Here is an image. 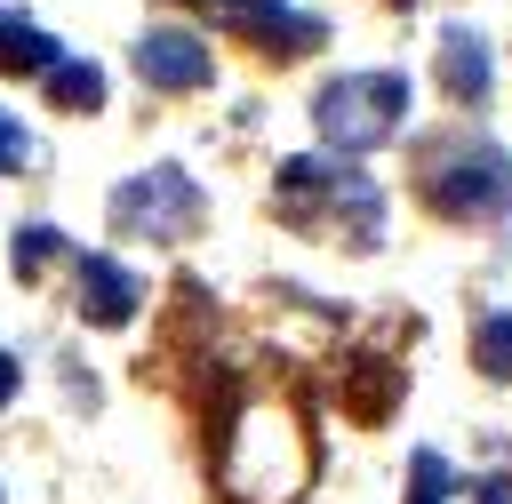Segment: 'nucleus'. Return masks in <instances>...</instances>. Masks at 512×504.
Listing matches in <instances>:
<instances>
[{
    "label": "nucleus",
    "mask_w": 512,
    "mask_h": 504,
    "mask_svg": "<svg viewBox=\"0 0 512 504\" xmlns=\"http://www.w3.org/2000/svg\"><path fill=\"white\" fill-rule=\"evenodd\" d=\"M208 456H216V488H224L232 504H288V496L312 480L304 408H296V400H272V392H240V400L216 416Z\"/></svg>",
    "instance_id": "1"
},
{
    "label": "nucleus",
    "mask_w": 512,
    "mask_h": 504,
    "mask_svg": "<svg viewBox=\"0 0 512 504\" xmlns=\"http://www.w3.org/2000/svg\"><path fill=\"white\" fill-rule=\"evenodd\" d=\"M272 208H280V224H296V232H336L344 248H376V240H384V184L360 176L352 160H320V152L280 160Z\"/></svg>",
    "instance_id": "2"
},
{
    "label": "nucleus",
    "mask_w": 512,
    "mask_h": 504,
    "mask_svg": "<svg viewBox=\"0 0 512 504\" xmlns=\"http://www.w3.org/2000/svg\"><path fill=\"white\" fill-rule=\"evenodd\" d=\"M416 200L440 224H488L512 208V152L480 128H448L416 152Z\"/></svg>",
    "instance_id": "3"
},
{
    "label": "nucleus",
    "mask_w": 512,
    "mask_h": 504,
    "mask_svg": "<svg viewBox=\"0 0 512 504\" xmlns=\"http://www.w3.org/2000/svg\"><path fill=\"white\" fill-rule=\"evenodd\" d=\"M400 112H408V80L384 64V72H336V80H320V96H312V128H320V144L336 152V160H360V152H376L392 128H400Z\"/></svg>",
    "instance_id": "4"
},
{
    "label": "nucleus",
    "mask_w": 512,
    "mask_h": 504,
    "mask_svg": "<svg viewBox=\"0 0 512 504\" xmlns=\"http://www.w3.org/2000/svg\"><path fill=\"white\" fill-rule=\"evenodd\" d=\"M200 216H208V200H200V184H192L184 168H144V176H128V184H112V232H120V240H160V248H176Z\"/></svg>",
    "instance_id": "5"
},
{
    "label": "nucleus",
    "mask_w": 512,
    "mask_h": 504,
    "mask_svg": "<svg viewBox=\"0 0 512 504\" xmlns=\"http://www.w3.org/2000/svg\"><path fill=\"white\" fill-rule=\"evenodd\" d=\"M128 64H136V80L160 88V96H192V88L216 80V56H208V40H200L192 24H152V32L128 48Z\"/></svg>",
    "instance_id": "6"
},
{
    "label": "nucleus",
    "mask_w": 512,
    "mask_h": 504,
    "mask_svg": "<svg viewBox=\"0 0 512 504\" xmlns=\"http://www.w3.org/2000/svg\"><path fill=\"white\" fill-rule=\"evenodd\" d=\"M72 304H80L88 328H128L136 304H144V280L104 248H72Z\"/></svg>",
    "instance_id": "7"
},
{
    "label": "nucleus",
    "mask_w": 512,
    "mask_h": 504,
    "mask_svg": "<svg viewBox=\"0 0 512 504\" xmlns=\"http://www.w3.org/2000/svg\"><path fill=\"white\" fill-rule=\"evenodd\" d=\"M440 88H448V104H488V80H496V64H488V40L480 32H440Z\"/></svg>",
    "instance_id": "8"
},
{
    "label": "nucleus",
    "mask_w": 512,
    "mask_h": 504,
    "mask_svg": "<svg viewBox=\"0 0 512 504\" xmlns=\"http://www.w3.org/2000/svg\"><path fill=\"white\" fill-rule=\"evenodd\" d=\"M40 88H48L56 112H104V72H96L88 56H56V64L40 72Z\"/></svg>",
    "instance_id": "9"
},
{
    "label": "nucleus",
    "mask_w": 512,
    "mask_h": 504,
    "mask_svg": "<svg viewBox=\"0 0 512 504\" xmlns=\"http://www.w3.org/2000/svg\"><path fill=\"white\" fill-rule=\"evenodd\" d=\"M64 48L24 16V8H0V72H48Z\"/></svg>",
    "instance_id": "10"
},
{
    "label": "nucleus",
    "mask_w": 512,
    "mask_h": 504,
    "mask_svg": "<svg viewBox=\"0 0 512 504\" xmlns=\"http://www.w3.org/2000/svg\"><path fill=\"white\" fill-rule=\"evenodd\" d=\"M472 368L496 376V384H512V312H488L472 328Z\"/></svg>",
    "instance_id": "11"
},
{
    "label": "nucleus",
    "mask_w": 512,
    "mask_h": 504,
    "mask_svg": "<svg viewBox=\"0 0 512 504\" xmlns=\"http://www.w3.org/2000/svg\"><path fill=\"white\" fill-rule=\"evenodd\" d=\"M464 480H456V464L440 456V448H416V464H408V504H448Z\"/></svg>",
    "instance_id": "12"
},
{
    "label": "nucleus",
    "mask_w": 512,
    "mask_h": 504,
    "mask_svg": "<svg viewBox=\"0 0 512 504\" xmlns=\"http://www.w3.org/2000/svg\"><path fill=\"white\" fill-rule=\"evenodd\" d=\"M56 256H72L56 224H24V232H16V280H40V272H48Z\"/></svg>",
    "instance_id": "13"
},
{
    "label": "nucleus",
    "mask_w": 512,
    "mask_h": 504,
    "mask_svg": "<svg viewBox=\"0 0 512 504\" xmlns=\"http://www.w3.org/2000/svg\"><path fill=\"white\" fill-rule=\"evenodd\" d=\"M24 160H32V136H24V120H8V112H0V176H8V168H24Z\"/></svg>",
    "instance_id": "14"
},
{
    "label": "nucleus",
    "mask_w": 512,
    "mask_h": 504,
    "mask_svg": "<svg viewBox=\"0 0 512 504\" xmlns=\"http://www.w3.org/2000/svg\"><path fill=\"white\" fill-rule=\"evenodd\" d=\"M8 400H16V352L0 344V408H8Z\"/></svg>",
    "instance_id": "15"
}]
</instances>
